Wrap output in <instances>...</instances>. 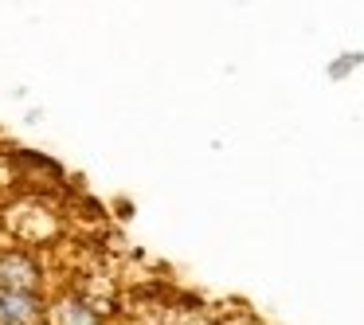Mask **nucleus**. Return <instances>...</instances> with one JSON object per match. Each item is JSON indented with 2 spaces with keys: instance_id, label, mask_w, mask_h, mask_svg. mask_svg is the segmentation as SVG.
Returning a JSON list of instances; mask_svg holds the SVG:
<instances>
[{
  "instance_id": "1",
  "label": "nucleus",
  "mask_w": 364,
  "mask_h": 325,
  "mask_svg": "<svg viewBox=\"0 0 364 325\" xmlns=\"http://www.w3.org/2000/svg\"><path fill=\"white\" fill-rule=\"evenodd\" d=\"M0 223H4L9 239H24L32 247H51L63 231L59 208L48 196H36V192H24L16 204H9V215H0Z\"/></svg>"
},
{
  "instance_id": "2",
  "label": "nucleus",
  "mask_w": 364,
  "mask_h": 325,
  "mask_svg": "<svg viewBox=\"0 0 364 325\" xmlns=\"http://www.w3.org/2000/svg\"><path fill=\"white\" fill-rule=\"evenodd\" d=\"M0 290H43L51 294V267L43 247L24 239H0Z\"/></svg>"
},
{
  "instance_id": "3",
  "label": "nucleus",
  "mask_w": 364,
  "mask_h": 325,
  "mask_svg": "<svg viewBox=\"0 0 364 325\" xmlns=\"http://www.w3.org/2000/svg\"><path fill=\"white\" fill-rule=\"evenodd\" d=\"M4 165H9L12 181H20L36 196H55L71 184V173L63 169V161H55L43 149H24V145H9L4 149Z\"/></svg>"
},
{
  "instance_id": "4",
  "label": "nucleus",
  "mask_w": 364,
  "mask_h": 325,
  "mask_svg": "<svg viewBox=\"0 0 364 325\" xmlns=\"http://www.w3.org/2000/svg\"><path fill=\"white\" fill-rule=\"evenodd\" d=\"M48 325H110V314L95 294L67 286V290H51Z\"/></svg>"
},
{
  "instance_id": "5",
  "label": "nucleus",
  "mask_w": 364,
  "mask_h": 325,
  "mask_svg": "<svg viewBox=\"0 0 364 325\" xmlns=\"http://www.w3.org/2000/svg\"><path fill=\"white\" fill-rule=\"evenodd\" d=\"M48 302L43 290H0V325H43Z\"/></svg>"
},
{
  "instance_id": "6",
  "label": "nucleus",
  "mask_w": 364,
  "mask_h": 325,
  "mask_svg": "<svg viewBox=\"0 0 364 325\" xmlns=\"http://www.w3.org/2000/svg\"><path fill=\"white\" fill-rule=\"evenodd\" d=\"M360 67H364V51H341L337 59H329L325 75H329L333 82H341V79H348L353 71H360Z\"/></svg>"
},
{
  "instance_id": "7",
  "label": "nucleus",
  "mask_w": 364,
  "mask_h": 325,
  "mask_svg": "<svg viewBox=\"0 0 364 325\" xmlns=\"http://www.w3.org/2000/svg\"><path fill=\"white\" fill-rule=\"evenodd\" d=\"M43 325H48V321H43Z\"/></svg>"
},
{
  "instance_id": "8",
  "label": "nucleus",
  "mask_w": 364,
  "mask_h": 325,
  "mask_svg": "<svg viewBox=\"0 0 364 325\" xmlns=\"http://www.w3.org/2000/svg\"><path fill=\"white\" fill-rule=\"evenodd\" d=\"M110 325H114V321H110Z\"/></svg>"
}]
</instances>
